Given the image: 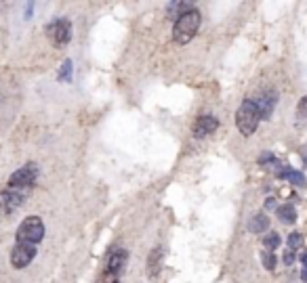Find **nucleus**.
I'll use <instances>...</instances> for the list:
<instances>
[{
  "label": "nucleus",
  "instance_id": "obj_1",
  "mask_svg": "<svg viewBox=\"0 0 307 283\" xmlns=\"http://www.w3.org/2000/svg\"><path fill=\"white\" fill-rule=\"evenodd\" d=\"M200 27V11L198 9H190L179 15V19L175 21V27H173V38L175 42L179 44H187Z\"/></svg>",
  "mask_w": 307,
  "mask_h": 283
},
{
  "label": "nucleus",
  "instance_id": "obj_2",
  "mask_svg": "<svg viewBox=\"0 0 307 283\" xmlns=\"http://www.w3.org/2000/svg\"><path fill=\"white\" fill-rule=\"evenodd\" d=\"M259 120L261 118H259V111H257V107H254L252 99L244 101L240 107H238V111H236V126L244 136H250L254 130H257Z\"/></svg>",
  "mask_w": 307,
  "mask_h": 283
},
{
  "label": "nucleus",
  "instance_id": "obj_3",
  "mask_svg": "<svg viewBox=\"0 0 307 283\" xmlns=\"http://www.w3.org/2000/svg\"><path fill=\"white\" fill-rule=\"evenodd\" d=\"M17 243H30V245H38L44 237V224L38 216H28L19 229H17Z\"/></svg>",
  "mask_w": 307,
  "mask_h": 283
},
{
  "label": "nucleus",
  "instance_id": "obj_4",
  "mask_svg": "<svg viewBox=\"0 0 307 283\" xmlns=\"http://www.w3.org/2000/svg\"><path fill=\"white\" fill-rule=\"evenodd\" d=\"M38 179V166L36 164H25L23 168H19L17 172L11 174L9 179V189H21V191H30Z\"/></svg>",
  "mask_w": 307,
  "mask_h": 283
},
{
  "label": "nucleus",
  "instance_id": "obj_5",
  "mask_svg": "<svg viewBox=\"0 0 307 283\" xmlns=\"http://www.w3.org/2000/svg\"><path fill=\"white\" fill-rule=\"evenodd\" d=\"M36 245H30V243H15L13 252H11V267L13 269H25L28 264L36 258Z\"/></svg>",
  "mask_w": 307,
  "mask_h": 283
},
{
  "label": "nucleus",
  "instance_id": "obj_6",
  "mask_svg": "<svg viewBox=\"0 0 307 283\" xmlns=\"http://www.w3.org/2000/svg\"><path fill=\"white\" fill-rule=\"evenodd\" d=\"M46 34H48L50 42H53L55 46H63L72 38V25H70L67 19H55L46 27Z\"/></svg>",
  "mask_w": 307,
  "mask_h": 283
},
{
  "label": "nucleus",
  "instance_id": "obj_7",
  "mask_svg": "<svg viewBox=\"0 0 307 283\" xmlns=\"http://www.w3.org/2000/svg\"><path fill=\"white\" fill-rule=\"evenodd\" d=\"M28 193H30V191L9 189V187H7V189L3 191V197H0V206H3V210L7 212V214H13V212H17V210L23 206Z\"/></svg>",
  "mask_w": 307,
  "mask_h": 283
},
{
  "label": "nucleus",
  "instance_id": "obj_8",
  "mask_svg": "<svg viewBox=\"0 0 307 283\" xmlns=\"http://www.w3.org/2000/svg\"><path fill=\"white\" fill-rule=\"evenodd\" d=\"M129 254L126 250H122V247H114L112 254L108 256V264H106V275H114L118 277L120 275V271L124 269V262H126Z\"/></svg>",
  "mask_w": 307,
  "mask_h": 283
},
{
  "label": "nucleus",
  "instance_id": "obj_9",
  "mask_svg": "<svg viewBox=\"0 0 307 283\" xmlns=\"http://www.w3.org/2000/svg\"><path fill=\"white\" fill-rule=\"evenodd\" d=\"M252 103H254V107H257V111H259V118L267 120V118L271 116V111H274V105H276V93L265 91V93H261L257 99H254Z\"/></svg>",
  "mask_w": 307,
  "mask_h": 283
},
{
  "label": "nucleus",
  "instance_id": "obj_10",
  "mask_svg": "<svg viewBox=\"0 0 307 283\" xmlns=\"http://www.w3.org/2000/svg\"><path fill=\"white\" fill-rule=\"evenodd\" d=\"M217 126H219V122L213 118V116H200L198 120H196V126H194V136L196 138H202V136H207V134H211V132H215L217 130Z\"/></svg>",
  "mask_w": 307,
  "mask_h": 283
},
{
  "label": "nucleus",
  "instance_id": "obj_11",
  "mask_svg": "<svg viewBox=\"0 0 307 283\" xmlns=\"http://www.w3.org/2000/svg\"><path fill=\"white\" fill-rule=\"evenodd\" d=\"M162 256H164L162 247H154L151 254H149V260H147V275H149L151 279H156V277H158V273H160V267H162Z\"/></svg>",
  "mask_w": 307,
  "mask_h": 283
},
{
  "label": "nucleus",
  "instance_id": "obj_12",
  "mask_svg": "<svg viewBox=\"0 0 307 283\" xmlns=\"http://www.w3.org/2000/svg\"><path fill=\"white\" fill-rule=\"evenodd\" d=\"M267 227H269V218H267L265 214H257V216H252V220L248 222L250 233H263Z\"/></svg>",
  "mask_w": 307,
  "mask_h": 283
},
{
  "label": "nucleus",
  "instance_id": "obj_13",
  "mask_svg": "<svg viewBox=\"0 0 307 283\" xmlns=\"http://www.w3.org/2000/svg\"><path fill=\"white\" fill-rule=\"evenodd\" d=\"M276 214H278V218H280L282 222H295V220H297V212H295V208H293L291 204L280 206V208L276 210Z\"/></svg>",
  "mask_w": 307,
  "mask_h": 283
},
{
  "label": "nucleus",
  "instance_id": "obj_14",
  "mask_svg": "<svg viewBox=\"0 0 307 283\" xmlns=\"http://www.w3.org/2000/svg\"><path fill=\"white\" fill-rule=\"evenodd\" d=\"M263 245H265L267 252H274L276 247L280 245V235H278V233H267V235L263 237Z\"/></svg>",
  "mask_w": 307,
  "mask_h": 283
},
{
  "label": "nucleus",
  "instance_id": "obj_15",
  "mask_svg": "<svg viewBox=\"0 0 307 283\" xmlns=\"http://www.w3.org/2000/svg\"><path fill=\"white\" fill-rule=\"evenodd\" d=\"M261 258H263V264H265L267 271H274V269H276V262H278V260H276V254H274V252L263 250V252H261Z\"/></svg>",
  "mask_w": 307,
  "mask_h": 283
},
{
  "label": "nucleus",
  "instance_id": "obj_16",
  "mask_svg": "<svg viewBox=\"0 0 307 283\" xmlns=\"http://www.w3.org/2000/svg\"><path fill=\"white\" fill-rule=\"evenodd\" d=\"M301 243H303L301 233H291V235H288V247H291V250H297V247H301Z\"/></svg>",
  "mask_w": 307,
  "mask_h": 283
},
{
  "label": "nucleus",
  "instance_id": "obj_17",
  "mask_svg": "<svg viewBox=\"0 0 307 283\" xmlns=\"http://www.w3.org/2000/svg\"><path fill=\"white\" fill-rule=\"evenodd\" d=\"M288 181H291L293 185H297V187H303L305 185V176L301 172H291V174H288Z\"/></svg>",
  "mask_w": 307,
  "mask_h": 283
},
{
  "label": "nucleus",
  "instance_id": "obj_18",
  "mask_svg": "<svg viewBox=\"0 0 307 283\" xmlns=\"http://www.w3.org/2000/svg\"><path fill=\"white\" fill-rule=\"evenodd\" d=\"M259 164H261V166H267V164H269V166H278V160H276V157L271 155V153H263V155L259 157Z\"/></svg>",
  "mask_w": 307,
  "mask_h": 283
},
{
  "label": "nucleus",
  "instance_id": "obj_19",
  "mask_svg": "<svg viewBox=\"0 0 307 283\" xmlns=\"http://www.w3.org/2000/svg\"><path fill=\"white\" fill-rule=\"evenodd\" d=\"M70 74H72V61H65L63 67H61L59 78H61V80H70Z\"/></svg>",
  "mask_w": 307,
  "mask_h": 283
},
{
  "label": "nucleus",
  "instance_id": "obj_20",
  "mask_svg": "<svg viewBox=\"0 0 307 283\" xmlns=\"http://www.w3.org/2000/svg\"><path fill=\"white\" fill-rule=\"evenodd\" d=\"M284 262H286V264H293V262H295V250H291V247H288V250L284 252Z\"/></svg>",
  "mask_w": 307,
  "mask_h": 283
},
{
  "label": "nucleus",
  "instance_id": "obj_21",
  "mask_svg": "<svg viewBox=\"0 0 307 283\" xmlns=\"http://www.w3.org/2000/svg\"><path fill=\"white\" fill-rule=\"evenodd\" d=\"M299 114H301V116H307V97H303L301 103H299Z\"/></svg>",
  "mask_w": 307,
  "mask_h": 283
},
{
  "label": "nucleus",
  "instance_id": "obj_22",
  "mask_svg": "<svg viewBox=\"0 0 307 283\" xmlns=\"http://www.w3.org/2000/svg\"><path fill=\"white\" fill-rule=\"evenodd\" d=\"M293 170H288V168H278V179H288V174H291Z\"/></svg>",
  "mask_w": 307,
  "mask_h": 283
},
{
  "label": "nucleus",
  "instance_id": "obj_23",
  "mask_svg": "<svg viewBox=\"0 0 307 283\" xmlns=\"http://www.w3.org/2000/svg\"><path fill=\"white\" fill-rule=\"evenodd\" d=\"M101 283H118V277H114V275H106L104 279H101Z\"/></svg>",
  "mask_w": 307,
  "mask_h": 283
},
{
  "label": "nucleus",
  "instance_id": "obj_24",
  "mask_svg": "<svg viewBox=\"0 0 307 283\" xmlns=\"http://www.w3.org/2000/svg\"><path fill=\"white\" fill-rule=\"evenodd\" d=\"M267 208H269V210H274V208H276V202H274V200H271V197L267 200Z\"/></svg>",
  "mask_w": 307,
  "mask_h": 283
},
{
  "label": "nucleus",
  "instance_id": "obj_25",
  "mask_svg": "<svg viewBox=\"0 0 307 283\" xmlns=\"http://www.w3.org/2000/svg\"><path fill=\"white\" fill-rule=\"evenodd\" d=\"M301 279L307 283V269H303V271H301Z\"/></svg>",
  "mask_w": 307,
  "mask_h": 283
},
{
  "label": "nucleus",
  "instance_id": "obj_26",
  "mask_svg": "<svg viewBox=\"0 0 307 283\" xmlns=\"http://www.w3.org/2000/svg\"><path fill=\"white\" fill-rule=\"evenodd\" d=\"M301 260H303V264H305V269H307V252L301 256Z\"/></svg>",
  "mask_w": 307,
  "mask_h": 283
},
{
  "label": "nucleus",
  "instance_id": "obj_27",
  "mask_svg": "<svg viewBox=\"0 0 307 283\" xmlns=\"http://www.w3.org/2000/svg\"><path fill=\"white\" fill-rule=\"evenodd\" d=\"M305 166H307V153H305Z\"/></svg>",
  "mask_w": 307,
  "mask_h": 283
}]
</instances>
